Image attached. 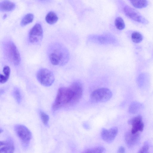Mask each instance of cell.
Masks as SVG:
<instances>
[{
	"mask_svg": "<svg viewBox=\"0 0 153 153\" xmlns=\"http://www.w3.org/2000/svg\"><path fill=\"white\" fill-rule=\"evenodd\" d=\"M48 54L51 62L55 65H64L69 59V53L67 49L58 43H53L50 46Z\"/></svg>",
	"mask_w": 153,
	"mask_h": 153,
	"instance_id": "obj_1",
	"label": "cell"
},
{
	"mask_svg": "<svg viewBox=\"0 0 153 153\" xmlns=\"http://www.w3.org/2000/svg\"><path fill=\"white\" fill-rule=\"evenodd\" d=\"M73 97V92L70 86L60 87L52 105L53 109L56 111L67 105H70Z\"/></svg>",
	"mask_w": 153,
	"mask_h": 153,
	"instance_id": "obj_2",
	"label": "cell"
},
{
	"mask_svg": "<svg viewBox=\"0 0 153 153\" xmlns=\"http://www.w3.org/2000/svg\"><path fill=\"white\" fill-rule=\"evenodd\" d=\"M4 51L8 61L15 65H19L20 62V53L15 44L11 41L5 42L3 45Z\"/></svg>",
	"mask_w": 153,
	"mask_h": 153,
	"instance_id": "obj_3",
	"label": "cell"
},
{
	"mask_svg": "<svg viewBox=\"0 0 153 153\" xmlns=\"http://www.w3.org/2000/svg\"><path fill=\"white\" fill-rule=\"evenodd\" d=\"M112 95V93L110 89L106 88H102L93 91L90 98L91 100L93 102H105L111 98Z\"/></svg>",
	"mask_w": 153,
	"mask_h": 153,
	"instance_id": "obj_4",
	"label": "cell"
},
{
	"mask_svg": "<svg viewBox=\"0 0 153 153\" xmlns=\"http://www.w3.org/2000/svg\"><path fill=\"white\" fill-rule=\"evenodd\" d=\"M37 79L42 85L48 87L51 85L54 81V77L53 73L46 68L39 69L36 74Z\"/></svg>",
	"mask_w": 153,
	"mask_h": 153,
	"instance_id": "obj_5",
	"label": "cell"
},
{
	"mask_svg": "<svg viewBox=\"0 0 153 153\" xmlns=\"http://www.w3.org/2000/svg\"><path fill=\"white\" fill-rule=\"evenodd\" d=\"M15 133L24 146H27L32 137L31 133L25 126L22 125L18 124L15 126Z\"/></svg>",
	"mask_w": 153,
	"mask_h": 153,
	"instance_id": "obj_6",
	"label": "cell"
},
{
	"mask_svg": "<svg viewBox=\"0 0 153 153\" xmlns=\"http://www.w3.org/2000/svg\"><path fill=\"white\" fill-rule=\"evenodd\" d=\"M43 36V32L42 26L40 24L36 23L29 32V41L32 44H38L42 40Z\"/></svg>",
	"mask_w": 153,
	"mask_h": 153,
	"instance_id": "obj_7",
	"label": "cell"
},
{
	"mask_svg": "<svg viewBox=\"0 0 153 153\" xmlns=\"http://www.w3.org/2000/svg\"><path fill=\"white\" fill-rule=\"evenodd\" d=\"M73 93V97L70 103L74 105L78 102L81 98L83 92L82 84L79 81L74 82L70 86Z\"/></svg>",
	"mask_w": 153,
	"mask_h": 153,
	"instance_id": "obj_8",
	"label": "cell"
},
{
	"mask_svg": "<svg viewBox=\"0 0 153 153\" xmlns=\"http://www.w3.org/2000/svg\"><path fill=\"white\" fill-rule=\"evenodd\" d=\"M126 15L133 20L142 23H146L147 21L136 10L131 7L126 6L123 8Z\"/></svg>",
	"mask_w": 153,
	"mask_h": 153,
	"instance_id": "obj_9",
	"label": "cell"
},
{
	"mask_svg": "<svg viewBox=\"0 0 153 153\" xmlns=\"http://www.w3.org/2000/svg\"><path fill=\"white\" fill-rule=\"evenodd\" d=\"M128 124L132 126L131 131L133 133L139 132L143 131L144 124L142 121V118L140 115H138L130 119L128 121Z\"/></svg>",
	"mask_w": 153,
	"mask_h": 153,
	"instance_id": "obj_10",
	"label": "cell"
},
{
	"mask_svg": "<svg viewBox=\"0 0 153 153\" xmlns=\"http://www.w3.org/2000/svg\"><path fill=\"white\" fill-rule=\"evenodd\" d=\"M118 132V128L113 127L109 129L103 128L101 132V136L103 140L108 143L113 141Z\"/></svg>",
	"mask_w": 153,
	"mask_h": 153,
	"instance_id": "obj_11",
	"label": "cell"
},
{
	"mask_svg": "<svg viewBox=\"0 0 153 153\" xmlns=\"http://www.w3.org/2000/svg\"><path fill=\"white\" fill-rule=\"evenodd\" d=\"M140 137L139 132L133 133L131 131L126 132L125 134L124 139L127 146L131 148L135 146L139 142Z\"/></svg>",
	"mask_w": 153,
	"mask_h": 153,
	"instance_id": "obj_12",
	"label": "cell"
},
{
	"mask_svg": "<svg viewBox=\"0 0 153 153\" xmlns=\"http://www.w3.org/2000/svg\"><path fill=\"white\" fill-rule=\"evenodd\" d=\"M0 153H12L14 152V146L13 141L10 139L1 141Z\"/></svg>",
	"mask_w": 153,
	"mask_h": 153,
	"instance_id": "obj_13",
	"label": "cell"
},
{
	"mask_svg": "<svg viewBox=\"0 0 153 153\" xmlns=\"http://www.w3.org/2000/svg\"><path fill=\"white\" fill-rule=\"evenodd\" d=\"M14 3L9 0H4L0 4V10L2 12H9L13 10L15 8Z\"/></svg>",
	"mask_w": 153,
	"mask_h": 153,
	"instance_id": "obj_14",
	"label": "cell"
},
{
	"mask_svg": "<svg viewBox=\"0 0 153 153\" xmlns=\"http://www.w3.org/2000/svg\"><path fill=\"white\" fill-rule=\"evenodd\" d=\"M3 74H1L0 75V82L3 84L6 82L8 79L10 73V68L8 66H5L3 68Z\"/></svg>",
	"mask_w": 153,
	"mask_h": 153,
	"instance_id": "obj_15",
	"label": "cell"
},
{
	"mask_svg": "<svg viewBox=\"0 0 153 153\" xmlns=\"http://www.w3.org/2000/svg\"><path fill=\"white\" fill-rule=\"evenodd\" d=\"M58 19V17L56 14L54 12L51 11L46 15L45 20L46 22L50 25H52L56 23Z\"/></svg>",
	"mask_w": 153,
	"mask_h": 153,
	"instance_id": "obj_16",
	"label": "cell"
},
{
	"mask_svg": "<svg viewBox=\"0 0 153 153\" xmlns=\"http://www.w3.org/2000/svg\"><path fill=\"white\" fill-rule=\"evenodd\" d=\"M133 6L137 8L145 7L147 5L146 0H129Z\"/></svg>",
	"mask_w": 153,
	"mask_h": 153,
	"instance_id": "obj_17",
	"label": "cell"
},
{
	"mask_svg": "<svg viewBox=\"0 0 153 153\" xmlns=\"http://www.w3.org/2000/svg\"><path fill=\"white\" fill-rule=\"evenodd\" d=\"M33 19L34 15L33 14H27L22 19L21 22V25L22 26H25L31 23Z\"/></svg>",
	"mask_w": 153,
	"mask_h": 153,
	"instance_id": "obj_18",
	"label": "cell"
},
{
	"mask_svg": "<svg viewBox=\"0 0 153 153\" xmlns=\"http://www.w3.org/2000/svg\"><path fill=\"white\" fill-rule=\"evenodd\" d=\"M131 38L134 42L138 43L142 41L143 36L140 33L135 31L132 33L131 35Z\"/></svg>",
	"mask_w": 153,
	"mask_h": 153,
	"instance_id": "obj_19",
	"label": "cell"
},
{
	"mask_svg": "<svg viewBox=\"0 0 153 153\" xmlns=\"http://www.w3.org/2000/svg\"><path fill=\"white\" fill-rule=\"evenodd\" d=\"M115 25L116 27L119 30L124 29L125 24L123 19L120 17H117L115 21Z\"/></svg>",
	"mask_w": 153,
	"mask_h": 153,
	"instance_id": "obj_20",
	"label": "cell"
},
{
	"mask_svg": "<svg viewBox=\"0 0 153 153\" xmlns=\"http://www.w3.org/2000/svg\"><path fill=\"white\" fill-rule=\"evenodd\" d=\"M105 149L102 146H97L87 149L85 152L101 153L104 152Z\"/></svg>",
	"mask_w": 153,
	"mask_h": 153,
	"instance_id": "obj_21",
	"label": "cell"
},
{
	"mask_svg": "<svg viewBox=\"0 0 153 153\" xmlns=\"http://www.w3.org/2000/svg\"><path fill=\"white\" fill-rule=\"evenodd\" d=\"M140 105L138 102H134L132 103L129 108V112L131 113H136L140 108Z\"/></svg>",
	"mask_w": 153,
	"mask_h": 153,
	"instance_id": "obj_22",
	"label": "cell"
},
{
	"mask_svg": "<svg viewBox=\"0 0 153 153\" xmlns=\"http://www.w3.org/2000/svg\"><path fill=\"white\" fill-rule=\"evenodd\" d=\"M39 115L43 123L45 126H48L49 120V116L45 112L41 111L39 112Z\"/></svg>",
	"mask_w": 153,
	"mask_h": 153,
	"instance_id": "obj_23",
	"label": "cell"
},
{
	"mask_svg": "<svg viewBox=\"0 0 153 153\" xmlns=\"http://www.w3.org/2000/svg\"><path fill=\"white\" fill-rule=\"evenodd\" d=\"M13 95L16 102L19 103L21 101V95L20 91L17 88H15L13 91Z\"/></svg>",
	"mask_w": 153,
	"mask_h": 153,
	"instance_id": "obj_24",
	"label": "cell"
},
{
	"mask_svg": "<svg viewBox=\"0 0 153 153\" xmlns=\"http://www.w3.org/2000/svg\"><path fill=\"white\" fill-rule=\"evenodd\" d=\"M149 149V146L148 143L146 142L144 143L143 146L140 148L138 153H146L148 152Z\"/></svg>",
	"mask_w": 153,
	"mask_h": 153,
	"instance_id": "obj_25",
	"label": "cell"
},
{
	"mask_svg": "<svg viewBox=\"0 0 153 153\" xmlns=\"http://www.w3.org/2000/svg\"><path fill=\"white\" fill-rule=\"evenodd\" d=\"M125 152V148L122 146H120L118 150V152L120 153H124Z\"/></svg>",
	"mask_w": 153,
	"mask_h": 153,
	"instance_id": "obj_26",
	"label": "cell"
}]
</instances>
